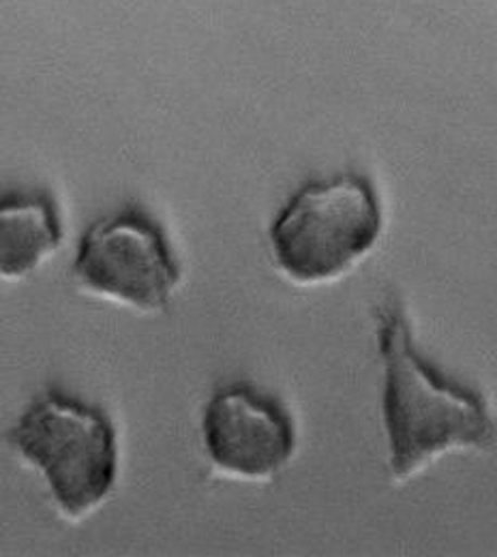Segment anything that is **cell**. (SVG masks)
<instances>
[{
  "instance_id": "4",
  "label": "cell",
  "mask_w": 497,
  "mask_h": 557,
  "mask_svg": "<svg viewBox=\"0 0 497 557\" xmlns=\"http://www.w3.org/2000/svg\"><path fill=\"white\" fill-rule=\"evenodd\" d=\"M79 287L142 311L167 307L181 267L163 227L140 207L95 221L73 262Z\"/></svg>"
},
{
  "instance_id": "2",
  "label": "cell",
  "mask_w": 497,
  "mask_h": 557,
  "mask_svg": "<svg viewBox=\"0 0 497 557\" xmlns=\"http://www.w3.org/2000/svg\"><path fill=\"white\" fill-rule=\"evenodd\" d=\"M9 444L46 476L61 512L86 517L112 493L119 448L103 410L50 388L7 433Z\"/></svg>"
},
{
  "instance_id": "3",
  "label": "cell",
  "mask_w": 497,
  "mask_h": 557,
  "mask_svg": "<svg viewBox=\"0 0 497 557\" xmlns=\"http://www.w3.org/2000/svg\"><path fill=\"white\" fill-rule=\"evenodd\" d=\"M380 232L382 210L373 185L348 172L300 187L273 221L271 247L291 281L322 283L344 275L369 253Z\"/></svg>"
},
{
  "instance_id": "5",
  "label": "cell",
  "mask_w": 497,
  "mask_h": 557,
  "mask_svg": "<svg viewBox=\"0 0 497 557\" xmlns=\"http://www.w3.org/2000/svg\"><path fill=\"white\" fill-rule=\"evenodd\" d=\"M204 444L223 474L266 481L291 459L294 422L284 406L247 382L216 391L204 412Z\"/></svg>"
},
{
  "instance_id": "6",
  "label": "cell",
  "mask_w": 497,
  "mask_h": 557,
  "mask_svg": "<svg viewBox=\"0 0 497 557\" xmlns=\"http://www.w3.org/2000/svg\"><path fill=\"white\" fill-rule=\"evenodd\" d=\"M63 243V223L46 191H7L0 196V277L30 275Z\"/></svg>"
},
{
  "instance_id": "1",
  "label": "cell",
  "mask_w": 497,
  "mask_h": 557,
  "mask_svg": "<svg viewBox=\"0 0 497 557\" xmlns=\"http://www.w3.org/2000/svg\"><path fill=\"white\" fill-rule=\"evenodd\" d=\"M384 358V424L390 442V472L406 481L450 448H487L496 426L483 397L448 380L419 354L399 302L377 313Z\"/></svg>"
}]
</instances>
